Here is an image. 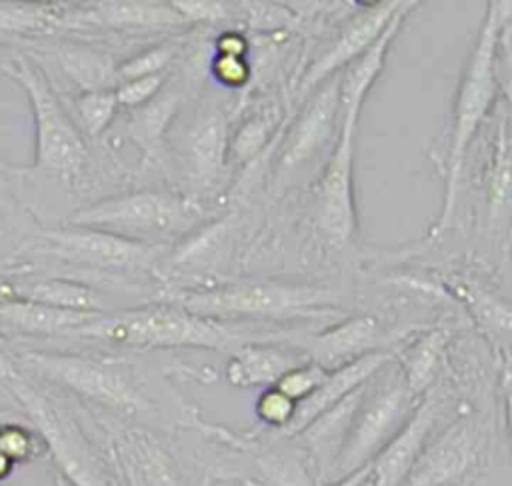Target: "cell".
I'll return each mask as SVG.
<instances>
[{
    "label": "cell",
    "instance_id": "6da1fadb",
    "mask_svg": "<svg viewBox=\"0 0 512 486\" xmlns=\"http://www.w3.org/2000/svg\"><path fill=\"white\" fill-rule=\"evenodd\" d=\"M16 368L94 410L100 422L134 424L176 434L202 430L204 420L170 386L124 356L72 350H10Z\"/></svg>",
    "mask_w": 512,
    "mask_h": 486
},
{
    "label": "cell",
    "instance_id": "7a4b0ae2",
    "mask_svg": "<svg viewBox=\"0 0 512 486\" xmlns=\"http://www.w3.org/2000/svg\"><path fill=\"white\" fill-rule=\"evenodd\" d=\"M410 10L402 6L380 38L340 76V130L328 154L322 176L314 188V212L322 234L338 246L352 240L356 230L354 210V142L362 102L378 78L388 48Z\"/></svg>",
    "mask_w": 512,
    "mask_h": 486
},
{
    "label": "cell",
    "instance_id": "3957f363",
    "mask_svg": "<svg viewBox=\"0 0 512 486\" xmlns=\"http://www.w3.org/2000/svg\"><path fill=\"white\" fill-rule=\"evenodd\" d=\"M282 332L284 330H254L248 322L238 324L204 318L176 304L160 302L128 310L98 312L68 338L134 350L204 348L230 354L234 348L248 342H278Z\"/></svg>",
    "mask_w": 512,
    "mask_h": 486
},
{
    "label": "cell",
    "instance_id": "277c9868",
    "mask_svg": "<svg viewBox=\"0 0 512 486\" xmlns=\"http://www.w3.org/2000/svg\"><path fill=\"white\" fill-rule=\"evenodd\" d=\"M510 16V2H490L478 32V38L470 50L466 66L462 70L454 108L450 138L446 146V168H444V198L434 234H444L452 224L460 178L464 168L466 150L486 118L496 92H498V44L506 34Z\"/></svg>",
    "mask_w": 512,
    "mask_h": 486
},
{
    "label": "cell",
    "instance_id": "5b68a950",
    "mask_svg": "<svg viewBox=\"0 0 512 486\" xmlns=\"http://www.w3.org/2000/svg\"><path fill=\"white\" fill-rule=\"evenodd\" d=\"M0 76L14 80L26 92L32 108L34 164L30 174L76 186L88 164V148L42 64L30 52L12 48Z\"/></svg>",
    "mask_w": 512,
    "mask_h": 486
},
{
    "label": "cell",
    "instance_id": "8992f818",
    "mask_svg": "<svg viewBox=\"0 0 512 486\" xmlns=\"http://www.w3.org/2000/svg\"><path fill=\"white\" fill-rule=\"evenodd\" d=\"M164 302L224 322H236V318L338 320L328 290L282 280H240L202 290H178L164 296Z\"/></svg>",
    "mask_w": 512,
    "mask_h": 486
},
{
    "label": "cell",
    "instance_id": "52a82bcc",
    "mask_svg": "<svg viewBox=\"0 0 512 486\" xmlns=\"http://www.w3.org/2000/svg\"><path fill=\"white\" fill-rule=\"evenodd\" d=\"M152 258L150 244L66 224L32 232L8 262V272L24 276L34 270L62 268L72 274H124L148 268Z\"/></svg>",
    "mask_w": 512,
    "mask_h": 486
},
{
    "label": "cell",
    "instance_id": "ba28073f",
    "mask_svg": "<svg viewBox=\"0 0 512 486\" xmlns=\"http://www.w3.org/2000/svg\"><path fill=\"white\" fill-rule=\"evenodd\" d=\"M122 486H214L206 450L188 452L176 434L134 424L100 422Z\"/></svg>",
    "mask_w": 512,
    "mask_h": 486
},
{
    "label": "cell",
    "instance_id": "9c48e42d",
    "mask_svg": "<svg viewBox=\"0 0 512 486\" xmlns=\"http://www.w3.org/2000/svg\"><path fill=\"white\" fill-rule=\"evenodd\" d=\"M418 402L408 390L396 360L386 362L364 386L330 480L368 466L408 422Z\"/></svg>",
    "mask_w": 512,
    "mask_h": 486
},
{
    "label": "cell",
    "instance_id": "30bf717a",
    "mask_svg": "<svg viewBox=\"0 0 512 486\" xmlns=\"http://www.w3.org/2000/svg\"><path fill=\"white\" fill-rule=\"evenodd\" d=\"M198 216L200 208L188 198L164 190H136L88 204L70 214L66 224L148 244L186 230Z\"/></svg>",
    "mask_w": 512,
    "mask_h": 486
},
{
    "label": "cell",
    "instance_id": "8fae6325",
    "mask_svg": "<svg viewBox=\"0 0 512 486\" xmlns=\"http://www.w3.org/2000/svg\"><path fill=\"white\" fill-rule=\"evenodd\" d=\"M394 340V332L386 330L374 314H356L320 332L290 330L282 344L300 350L310 362L330 372L370 352L388 350L386 344Z\"/></svg>",
    "mask_w": 512,
    "mask_h": 486
},
{
    "label": "cell",
    "instance_id": "7c38bea8",
    "mask_svg": "<svg viewBox=\"0 0 512 486\" xmlns=\"http://www.w3.org/2000/svg\"><path fill=\"white\" fill-rule=\"evenodd\" d=\"M402 4L404 2H380L368 6L352 20H348L330 40V44L322 52H318L308 68L300 74L294 88L296 98H306L318 84H322L336 72H342L348 64L360 58L380 38L390 20L402 8Z\"/></svg>",
    "mask_w": 512,
    "mask_h": 486
},
{
    "label": "cell",
    "instance_id": "4fadbf2b",
    "mask_svg": "<svg viewBox=\"0 0 512 486\" xmlns=\"http://www.w3.org/2000/svg\"><path fill=\"white\" fill-rule=\"evenodd\" d=\"M340 76L342 72H336L306 96V106L292 122L280 150L278 170L282 174L314 160L336 132V120H340Z\"/></svg>",
    "mask_w": 512,
    "mask_h": 486
},
{
    "label": "cell",
    "instance_id": "5bb4252c",
    "mask_svg": "<svg viewBox=\"0 0 512 486\" xmlns=\"http://www.w3.org/2000/svg\"><path fill=\"white\" fill-rule=\"evenodd\" d=\"M228 152V122L216 102H204L180 138V166L196 192H210L222 178Z\"/></svg>",
    "mask_w": 512,
    "mask_h": 486
},
{
    "label": "cell",
    "instance_id": "9a60e30c",
    "mask_svg": "<svg viewBox=\"0 0 512 486\" xmlns=\"http://www.w3.org/2000/svg\"><path fill=\"white\" fill-rule=\"evenodd\" d=\"M442 414V400L428 390L416 404L408 422L370 462L372 486H402L420 450L434 434Z\"/></svg>",
    "mask_w": 512,
    "mask_h": 486
},
{
    "label": "cell",
    "instance_id": "2e32d148",
    "mask_svg": "<svg viewBox=\"0 0 512 486\" xmlns=\"http://www.w3.org/2000/svg\"><path fill=\"white\" fill-rule=\"evenodd\" d=\"M184 24L170 2H94L82 8H68L60 30L112 28V30H160Z\"/></svg>",
    "mask_w": 512,
    "mask_h": 486
},
{
    "label": "cell",
    "instance_id": "e0dca14e",
    "mask_svg": "<svg viewBox=\"0 0 512 486\" xmlns=\"http://www.w3.org/2000/svg\"><path fill=\"white\" fill-rule=\"evenodd\" d=\"M396 352L392 350H380L370 352L366 356H360L340 368H334L326 374V378L320 382V386L302 402L296 404V412L290 420V424L282 432H272L276 436L292 438L302 428H306L318 414L328 410L330 406L338 404L342 398H346L350 392L366 384L386 362L394 358Z\"/></svg>",
    "mask_w": 512,
    "mask_h": 486
},
{
    "label": "cell",
    "instance_id": "ac0fdd59",
    "mask_svg": "<svg viewBox=\"0 0 512 486\" xmlns=\"http://www.w3.org/2000/svg\"><path fill=\"white\" fill-rule=\"evenodd\" d=\"M306 360L300 350L282 342H248L228 354L224 378L234 388H268Z\"/></svg>",
    "mask_w": 512,
    "mask_h": 486
},
{
    "label": "cell",
    "instance_id": "d6986e66",
    "mask_svg": "<svg viewBox=\"0 0 512 486\" xmlns=\"http://www.w3.org/2000/svg\"><path fill=\"white\" fill-rule=\"evenodd\" d=\"M94 314L16 298L0 304V338H68Z\"/></svg>",
    "mask_w": 512,
    "mask_h": 486
},
{
    "label": "cell",
    "instance_id": "ffe728a7",
    "mask_svg": "<svg viewBox=\"0 0 512 486\" xmlns=\"http://www.w3.org/2000/svg\"><path fill=\"white\" fill-rule=\"evenodd\" d=\"M34 56H50L56 68L82 92L114 90L118 86L116 64L106 50L82 42L60 40L54 44H40Z\"/></svg>",
    "mask_w": 512,
    "mask_h": 486
},
{
    "label": "cell",
    "instance_id": "44dd1931",
    "mask_svg": "<svg viewBox=\"0 0 512 486\" xmlns=\"http://www.w3.org/2000/svg\"><path fill=\"white\" fill-rule=\"evenodd\" d=\"M12 280L16 284V294L22 300L74 312H106L102 296L76 278L40 274L38 278Z\"/></svg>",
    "mask_w": 512,
    "mask_h": 486
},
{
    "label": "cell",
    "instance_id": "7402d4cb",
    "mask_svg": "<svg viewBox=\"0 0 512 486\" xmlns=\"http://www.w3.org/2000/svg\"><path fill=\"white\" fill-rule=\"evenodd\" d=\"M182 96L172 90L158 92L150 102L134 108L128 120V134L142 150L146 160L162 162L166 154V132L172 118L178 114Z\"/></svg>",
    "mask_w": 512,
    "mask_h": 486
},
{
    "label": "cell",
    "instance_id": "603a6c76",
    "mask_svg": "<svg viewBox=\"0 0 512 486\" xmlns=\"http://www.w3.org/2000/svg\"><path fill=\"white\" fill-rule=\"evenodd\" d=\"M450 334L444 328H430L416 336L410 344L404 346L402 352L394 354L396 364L402 370V376L406 380L408 390L420 400L428 390H432V384L438 376L446 344Z\"/></svg>",
    "mask_w": 512,
    "mask_h": 486
},
{
    "label": "cell",
    "instance_id": "cb8c5ba5",
    "mask_svg": "<svg viewBox=\"0 0 512 486\" xmlns=\"http://www.w3.org/2000/svg\"><path fill=\"white\" fill-rule=\"evenodd\" d=\"M66 4L62 2H14L0 0V40L6 36L34 38L54 34L62 28Z\"/></svg>",
    "mask_w": 512,
    "mask_h": 486
},
{
    "label": "cell",
    "instance_id": "d4e9b609",
    "mask_svg": "<svg viewBox=\"0 0 512 486\" xmlns=\"http://www.w3.org/2000/svg\"><path fill=\"white\" fill-rule=\"evenodd\" d=\"M460 294L466 298L470 312L476 316L484 334L500 348L504 360L508 358V338H510V308L500 302L492 292L478 284L462 282Z\"/></svg>",
    "mask_w": 512,
    "mask_h": 486
},
{
    "label": "cell",
    "instance_id": "484cf974",
    "mask_svg": "<svg viewBox=\"0 0 512 486\" xmlns=\"http://www.w3.org/2000/svg\"><path fill=\"white\" fill-rule=\"evenodd\" d=\"M486 200H488V222L492 226L494 224L498 226V222L506 218L508 206H510V156H508L506 122H502L498 128L494 156L488 172Z\"/></svg>",
    "mask_w": 512,
    "mask_h": 486
},
{
    "label": "cell",
    "instance_id": "4316f807",
    "mask_svg": "<svg viewBox=\"0 0 512 486\" xmlns=\"http://www.w3.org/2000/svg\"><path fill=\"white\" fill-rule=\"evenodd\" d=\"M276 122H278L276 108H264L256 116L248 118L238 128L234 138L228 142V150L232 152V156L238 162L254 160L262 152V148L266 146Z\"/></svg>",
    "mask_w": 512,
    "mask_h": 486
},
{
    "label": "cell",
    "instance_id": "83f0119b",
    "mask_svg": "<svg viewBox=\"0 0 512 486\" xmlns=\"http://www.w3.org/2000/svg\"><path fill=\"white\" fill-rule=\"evenodd\" d=\"M74 108L80 124L78 128H82L80 132L96 140L110 126L116 114L118 102H116L114 90H96V92H82L76 98Z\"/></svg>",
    "mask_w": 512,
    "mask_h": 486
},
{
    "label": "cell",
    "instance_id": "f1b7e54d",
    "mask_svg": "<svg viewBox=\"0 0 512 486\" xmlns=\"http://www.w3.org/2000/svg\"><path fill=\"white\" fill-rule=\"evenodd\" d=\"M0 452L16 466L46 454L42 436L28 422L0 424Z\"/></svg>",
    "mask_w": 512,
    "mask_h": 486
},
{
    "label": "cell",
    "instance_id": "f546056e",
    "mask_svg": "<svg viewBox=\"0 0 512 486\" xmlns=\"http://www.w3.org/2000/svg\"><path fill=\"white\" fill-rule=\"evenodd\" d=\"M296 412V402L276 386L262 388L254 400V416L266 432H282Z\"/></svg>",
    "mask_w": 512,
    "mask_h": 486
},
{
    "label": "cell",
    "instance_id": "4dcf8cb0",
    "mask_svg": "<svg viewBox=\"0 0 512 486\" xmlns=\"http://www.w3.org/2000/svg\"><path fill=\"white\" fill-rule=\"evenodd\" d=\"M174 56H176V44L174 42H162V44L150 46L144 52H140V54L132 56L130 60L116 66L118 84L124 82V80L140 78V76L160 74L170 64V60Z\"/></svg>",
    "mask_w": 512,
    "mask_h": 486
},
{
    "label": "cell",
    "instance_id": "1f68e13d",
    "mask_svg": "<svg viewBox=\"0 0 512 486\" xmlns=\"http://www.w3.org/2000/svg\"><path fill=\"white\" fill-rule=\"evenodd\" d=\"M326 374H328V370L306 360V362L290 368L274 386L298 404L320 386V382L326 378Z\"/></svg>",
    "mask_w": 512,
    "mask_h": 486
},
{
    "label": "cell",
    "instance_id": "d6a6232c",
    "mask_svg": "<svg viewBox=\"0 0 512 486\" xmlns=\"http://www.w3.org/2000/svg\"><path fill=\"white\" fill-rule=\"evenodd\" d=\"M164 84L162 74H152V76H140L132 80H124L114 88V96L118 106H126L130 110L144 106L150 102L154 96H158L160 88Z\"/></svg>",
    "mask_w": 512,
    "mask_h": 486
},
{
    "label": "cell",
    "instance_id": "836d02e7",
    "mask_svg": "<svg viewBox=\"0 0 512 486\" xmlns=\"http://www.w3.org/2000/svg\"><path fill=\"white\" fill-rule=\"evenodd\" d=\"M170 6L178 12V16L184 22H202V24H214L230 14L228 2H216V0H176L170 2Z\"/></svg>",
    "mask_w": 512,
    "mask_h": 486
},
{
    "label": "cell",
    "instance_id": "e575fe53",
    "mask_svg": "<svg viewBox=\"0 0 512 486\" xmlns=\"http://www.w3.org/2000/svg\"><path fill=\"white\" fill-rule=\"evenodd\" d=\"M212 76L226 88H240L250 78V64L246 56H228V54H214L210 62Z\"/></svg>",
    "mask_w": 512,
    "mask_h": 486
},
{
    "label": "cell",
    "instance_id": "d590c367",
    "mask_svg": "<svg viewBox=\"0 0 512 486\" xmlns=\"http://www.w3.org/2000/svg\"><path fill=\"white\" fill-rule=\"evenodd\" d=\"M248 6V24L258 30H278L294 20L292 12L268 2H250Z\"/></svg>",
    "mask_w": 512,
    "mask_h": 486
},
{
    "label": "cell",
    "instance_id": "8d00e7d4",
    "mask_svg": "<svg viewBox=\"0 0 512 486\" xmlns=\"http://www.w3.org/2000/svg\"><path fill=\"white\" fill-rule=\"evenodd\" d=\"M248 42L246 38L236 30H226L216 38V54H228V56H246Z\"/></svg>",
    "mask_w": 512,
    "mask_h": 486
},
{
    "label": "cell",
    "instance_id": "74e56055",
    "mask_svg": "<svg viewBox=\"0 0 512 486\" xmlns=\"http://www.w3.org/2000/svg\"><path fill=\"white\" fill-rule=\"evenodd\" d=\"M18 368L14 364L12 352L4 346L2 338H0V388H6L8 382H12L18 376Z\"/></svg>",
    "mask_w": 512,
    "mask_h": 486
},
{
    "label": "cell",
    "instance_id": "f35d334b",
    "mask_svg": "<svg viewBox=\"0 0 512 486\" xmlns=\"http://www.w3.org/2000/svg\"><path fill=\"white\" fill-rule=\"evenodd\" d=\"M368 472H370V464L352 472V474H348V476H342L338 480H330V482L320 484V486H360V482L368 476Z\"/></svg>",
    "mask_w": 512,
    "mask_h": 486
},
{
    "label": "cell",
    "instance_id": "ab89813d",
    "mask_svg": "<svg viewBox=\"0 0 512 486\" xmlns=\"http://www.w3.org/2000/svg\"><path fill=\"white\" fill-rule=\"evenodd\" d=\"M16 284L8 274H0V304H6L10 300H16Z\"/></svg>",
    "mask_w": 512,
    "mask_h": 486
},
{
    "label": "cell",
    "instance_id": "60d3db41",
    "mask_svg": "<svg viewBox=\"0 0 512 486\" xmlns=\"http://www.w3.org/2000/svg\"><path fill=\"white\" fill-rule=\"evenodd\" d=\"M6 422H28L20 410L16 408H6L0 404V424H6Z\"/></svg>",
    "mask_w": 512,
    "mask_h": 486
},
{
    "label": "cell",
    "instance_id": "b9f144b4",
    "mask_svg": "<svg viewBox=\"0 0 512 486\" xmlns=\"http://www.w3.org/2000/svg\"><path fill=\"white\" fill-rule=\"evenodd\" d=\"M12 472H14V464L0 452V482H4L6 478H10Z\"/></svg>",
    "mask_w": 512,
    "mask_h": 486
},
{
    "label": "cell",
    "instance_id": "7bdbcfd3",
    "mask_svg": "<svg viewBox=\"0 0 512 486\" xmlns=\"http://www.w3.org/2000/svg\"><path fill=\"white\" fill-rule=\"evenodd\" d=\"M12 48H14V46H12ZM12 48H2V42H0V68H2V64L6 62V58L10 56Z\"/></svg>",
    "mask_w": 512,
    "mask_h": 486
},
{
    "label": "cell",
    "instance_id": "ee69618b",
    "mask_svg": "<svg viewBox=\"0 0 512 486\" xmlns=\"http://www.w3.org/2000/svg\"><path fill=\"white\" fill-rule=\"evenodd\" d=\"M54 484H56V486H68V484H66V482H64V480L58 476V474L54 476Z\"/></svg>",
    "mask_w": 512,
    "mask_h": 486
}]
</instances>
